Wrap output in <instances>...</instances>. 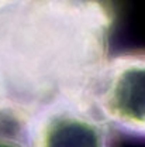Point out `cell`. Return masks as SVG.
<instances>
[{
	"label": "cell",
	"mask_w": 145,
	"mask_h": 147,
	"mask_svg": "<svg viewBox=\"0 0 145 147\" xmlns=\"http://www.w3.org/2000/svg\"><path fill=\"white\" fill-rule=\"evenodd\" d=\"M118 142L93 98L59 100L33 120V147H118Z\"/></svg>",
	"instance_id": "obj_3"
},
{
	"label": "cell",
	"mask_w": 145,
	"mask_h": 147,
	"mask_svg": "<svg viewBox=\"0 0 145 147\" xmlns=\"http://www.w3.org/2000/svg\"><path fill=\"white\" fill-rule=\"evenodd\" d=\"M33 120L25 110L0 105V147H33Z\"/></svg>",
	"instance_id": "obj_4"
},
{
	"label": "cell",
	"mask_w": 145,
	"mask_h": 147,
	"mask_svg": "<svg viewBox=\"0 0 145 147\" xmlns=\"http://www.w3.org/2000/svg\"><path fill=\"white\" fill-rule=\"evenodd\" d=\"M93 99L118 136L145 142V51L110 55L96 82Z\"/></svg>",
	"instance_id": "obj_2"
},
{
	"label": "cell",
	"mask_w": 145,
	"mask_h": 147,
	"mask_svg": "<svg viewBox=\"0 0 145 147\" xmlns=\"http://www.w3.org/2000/svg\"><path fill=\"white\" fill-rule=\"evenodd\" d=\"M113 24L109 0H0V105L93 98Z\"/></svg>",
	"instance_id": "obj_1"
}]
</instances>
